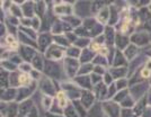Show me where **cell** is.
Here are the masks:
<instances>
[{"label": "cell", "instance_id": "4", "mask_svg": "<svg viewBox=\"0 0 151 117\" xmlns=\"http://www.w3.org/2000/svg\"><path fill=\"white\" fill-rule=\"evenodd\" d=\"M147 69H148V70H151V61H149L147 63Z\"/></svg>", "mask_w": 151, "mask_h": 117}, {"label": "cell", "instance_id": "2", "mask_svg": "<svg viewBox=\"0 0 151 117\" xmlns=\"http://www.w3.org/2000/svg\"><path fill=\"white\" fill-rule=\"evenodd\" d=\"M58 99H59V101H60V106L61 107H64L65 106V98H64V95L62 93H60L58 95Z\"/></svg>", "mask_w": 151, "mask_h": 117}, {"label": "cell", "instance_id": "1", "mask_svg": "<svg viewBox=\"0 0 151 117\" xmlns=\"http://www.w3.org/2000/svg\"><path fill=\"white\" fill-rule=\"evenodd\" d=\"M27 82H29V77H28L27 74H22V75L19 77V83L25 85Z\"/></svg>", "mask_w": 151, "mask_h": 117}, {"label": "cell", "instance_id": "3", "mask_svg": "<svg viewBox=\"0 0 151 117\" xmlns=\"http://www.w3.org/2000/svg\"><path fill=\"white\" fill-rule=\"evenodd\" d=\"M141 75L143 77V78H148L149 75H150V70H148V69L145 68L142 70V72H141Z\"/></svg>", "mask_w": 151, "mask_h": 117}]
</instances>
